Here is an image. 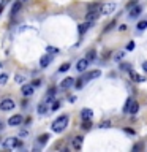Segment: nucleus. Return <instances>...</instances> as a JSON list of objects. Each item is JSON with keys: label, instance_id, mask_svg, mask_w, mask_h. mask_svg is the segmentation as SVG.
Here are the masks:
<instances>
[{"label": "nucleus", "instance_id": "obj_1", "mask_svg": "<svg viewBox=\"0 0 147 152\" xmlns=\"http://www.w3.org/2000/svg\"><path fill=\"white\" fill-rule=\"evenodd\" d=\"M68 116H60L59 119H55L54 124H52V132L54 133H62L68 125Z\"/></svg>", "mask_w": 147, "mask_h": 152}, {"label": "nucleus", "instance_id": "obj_2", "mask_svg": "<svg viewBox=\"0 0 147 152\" xmlns=\"http://www.w3.org/2000/svg\"><path fill=\"white\" fill-rule=\"evenodd\" d=\"M2 146L5 149H14V147L17 149V147H22V142H19V140H16V138H7Z\"/></svg>", "mask_w": 147, "mask_h": 152}, {"label": "nucleus", "instance_id": "obj_3", "mask_svg": "<svg viewBox=\"0 0 147 152\" xmlns=\"http://www.w3.org/2000/svg\"><path fill=\"white\" fill-rule=\"evenodd\" d=\"M0 109L2 111H11V109H14V102L11 98H5L0 102Z\"/></svg>", "mask_w": 147, "mask_h": 152}, {"label": "nucleus", "instance_id": "obj_4", "mask_svg": "<svg viewBox=\"0 0 147 152\" xmlns=\"http://www.w3.org/2000/svg\"><path fill=\"white\" fill-rule=\"evenodd\" d=\"M114 10H116V3H104L100 7V13L101 14H111V13H114Z\"/></svg>", "mask_w": 147, "mask_h": 152}, {"label": "nucleus", "instance_id": "obj_5", "mask_svg": "<svg viewBox=\"0 0 147 152\" xmlns=\"http://www.w3.org/2000/svg\"><path fill=\"white\" fill-rule=\"evenodd\" d=\"M21 92H22L24 97H30V95H33V92H35V86L33 84H24Z\"/></svg>", "mask_w": 147, "mask_h": 152}, {"label": "nucleus", "instance_id": "obj_6", "mask_svg": "<svg viewBox=\"0 0 147 152\" xmlns=\"http://www.w3.org/2000/svg\"><path fill=\"white\" fill-rule=\"evenodd\" d=\"M51 62H52V54H44L40 59V66L41 68H46V66H49Z\"/></svg>", "mask_w": 147, "mask_h": 152}, {"label": "nucleus", "instance_id": "obj_7", "mask_svg": "<svg viewBox=\"0 0 147 152\" xmlns=\"http://www.w3.org/2000/svg\"><path fill=\"white\" fill-rule=\"evenodd\" d=\"M87 66H89V59H87V57H84V59H81V60L78 62V65H76V70L82 73V71L87 70Z\"/></svg>", "mask_w": 147, "mask_h": 152}, {"label": "nucleus", "instance_id": "obj_8", "mask_svg": "<svg viewBox=\"0 0 147 152\" xmlns=\"http://www.w3.org/2000/svg\"><path fill=\"white\" fill-rule=\"evenodd\" d=\"M73 86H74V78L68 76V78H65L60 83V89H70V87H73Z\"/></svg>", "mask_w": 147, "mask_h": 152}, {"label": "nucleus", "instance_id": "obj_9", "mask_svg": "<svg viewBox=\"0 0 147 152\" xmlns=\"http://www.w3.org/2000/svg\"><path fill=\"white\" fill-rule=\"evenodd\" d=\"M21 122H22V116H21V114H14V116H11L8 119V125H11V127L19 125Z\"/></svg>", "mask_w": 147, "mask_h": 152}, {"label": "nucleus", "instance_id": "obj_10", "mask_svg": "<svg viewBox=\"0 0 147 152\" xmlns=\"http://www.w3.org/2000/svg\"><path fill=\"white\" fill-rule=\"evenodd\" d=\"M92 26H93V22H89V21H85L84 24H81V26L78 27L79 35H82V33H85V32H87V30H89V28L92 27Z\"/></svg>", "mask_w": 147, "mask_h": 152}, {"label": "nucleus", "instance_id": "obj_11", "mask_svg": "<svg viewBox=\"0 0 147 152\" xmlns=\"http://www.w3.org/2000/svg\"><path fill=\"white\" fill-rule=\"evenodd\" d=\"M98 16L100 14L97 13V11H89L87 13V16H85V21H89V22H95L98 19Z\"/></svg>", "mask_w": 147, "mask_h": 152}, {"label": "nucleus", "instance_id": "obj_12", "mask_svg": "<svg viewBox=\"0 0 147 152\" xmlns=\"http://www.w3.org/2000/svg\"><path fill=\"white\" fill-rule=\"evenodd\" d=\"M92 116H93V111L90 108H84L82 111H81V117L82 119H92Z\"/></svg>", "mask_w": 147, "mask_h": 152}, {"label": "nucleus", "instance_id": "obj_13", "mask_svg": "<svg viewBox=\"0 0 147 152\" xmlns=\"http://www.w3.org/2000/svg\"><path fill=\"white\" fill-rule=\"evenodd\" d=\"M141 11H142V7H139V5H136L135 8H131V11H130V18H138L141 14Z\"/></svg>", "mask_w": 147, "mask_h": 152}, {"label": "nucleus", "instance_id": "obj_14", "mask_svg": "<svg viewBox=\"0 0 147 152\" xmlns=\"http://www.w3.org/2000/svg\"><path fill=\"white\" fill-rule=\"evenodd\" d=\"M130 76H131L133 81H136V83H144L146 81V76H139L138 73H135V71H131V70H130Z\"/></svg>", "mask_w": 147, "mask_h": 152}, {"label": "nucleus", "instance_id": "obj_15", "mask_svg": "<svg viewBox=\"0 0 147 152\" xmlns=\"http://www.w3.org/2000/svg\"><path fill=\"white\" fill-rule=\"evenodd\" d=\"M98 76H101V71L100 70H93V71H90V73L85 76V79L84 81H90V79H95V78H98Z\"/></svg>", "mask_w": 147, "mask_h": 152}, {"label": "nucleus", "instance_id": "obj_16", "mask_svg": "<svg viewBox=\"0 0 147 152\" xmlns=\"http://www.w3.org/2000/svg\"><path fill=\"white\" fill-rule=\"evenodd\" d=\"M21 7H22V2L17 0V2L13 5V8H11V16H16V14L19 13V10H21Z\"/></svg>", "mask_w": 147, "mask_h": 152}, {"label": "nucleus", "instance_id": "obj_17", "mask_svg": "<svg viewBox=\"0 0 147 152\" xmlns=\"http://www.w3.org/2000/svg\"><path fill=\"white\" fill-rule=\"evenodd\" d=\"M138 109H139V104H138V102H131L130 109H128V114H136Z\"/></svg>", "mask_w": 147, "mask_h": 152}, {"label": "nucleus", "instance_id": "obj_18", "mask_svg": "<svg viewBox=\"0 0 147 152\" xmlns=\"http://www.w3.org/2000/svg\"><path fill=\"white\" fill-rule=\"evenodd\" d=\"M82 141H84L82 136H76L74 141H73V147H74V149H81V144H82Z\"/></svg>", "mask_w": 147, "mask_h": 152}, {"label": "nucleus", "instance_id": "obj_19", "mask_svg": "<svg viewBox=\"0 0 147 152\" xmlns=\"http://www.w3.org/2000/svg\"><path fill=\"white\" fill-rule=\"evenodd\" d=\"M90 127H92V122H90V119H82V125H81V128L82 130H90Z\"/></svg>", "mask_w": 147, "mask_h": 152}, {"label": "nucleus", "instance_id": "obj_20", "mask_svg": "<svg viewBox=\"0 0 147 152\" xmlns=\"http://www.w3.org/2000/svg\"><path fill=\"white\" fill-rule=\"evenodd\" d=\"M47 103L44 102V103H41V104H38V114H46L47 113Z\"/></svg>", "mask_w": 147, "mask_h": 152}, {"label": "nucleus", "instance_id": "obj_21", "mask_svg": "<svg viewBox=\"0 0 147 152\" xmlns=\"http://www.w3.org/2000/svg\"><path fill=\"white\" fill-rule=\"evenodd\" d=\"M47 141H49V135H47V133H46V135H40V138H38V142H40L41 146L46 144Z\"/></svg>", "mask_w": 147, "mask_h": 152}, {"label": "nucleus", "instance_id": "obj_22", "mask_svg": "<svg viewBox=\"0 0 147 152\" xmlns=\"http://www.w3.org/2000/svg\"><path fill=\"white\" fill-rule=\"evenodd\" d=\"M7 83H8V75L7 73H0V86H3Z\"/></svg>", "mask_w": 147, "mask_h": 152}, {"label": "nucleus", "instance_id": "obj_23", "mask_svg": "<svg viewBox=\"0 0 147 152\" xmlns=\"http://www.w3.org/2000/svg\"><path fill=\"white\" fill-rule=\"evenodd\" d=\"M138 30H144V28H147V21H139L138 22V26H136Z\"/></svg>", "mask_w": 147, "mask_h": 152}, {"label": "nucleus", "instance_id": "obj_24", "mask_svg": "<svg viewBox=\"0 0 147 152\" xmlns=\"http://www.w3.org/2000/svg\"><path fill=\"white\" fill-rule=\"evenodd\" d=\"M133 100L131 98H128L127 102H125V106H123V113H128V109H130V104H131Z\"/></svg>", "mask_w": 147, "mask_h": 152}, {"label": "nucleus", "instance_id": "obj_25", "mask_svg": "<svg viewBox=\"0 0 147 152\" xmlns=\"http://www.w3.org/2000/svg\"><path fill=\"white\" fill-rule=\"evenodd\" d=\"M68 70H70V64H63V65H62L60 68H59L60 73H65V71H68Z\"/></svg>", "mask_w": 147, "mask_h": 152}, {"label": "nucleus", "instance_id": "obj_26", "mask_svg": "<svg viewBox=\"0 0 147 152\" xmlns=\"http://www.w3.org/2000/svg\"><path fill=\"white\" fill-rule=\"evenodd\" d=\"M46 51L49 52V54H57V52H59V49H57V48H52V46H47Z\"/></svg>", "mask_w": 147, "mask_h": 152}, {"label": "nucleus", "instance_id": "obj_27", "mask_svg": "<svg viewBox=\"0 0 147 152\" xmlns=\"http://www.w3.org/2000/svg\"><path fill=\"white\" fill-rule=\"evenodd\" d=\"M14 79H16V83H17V84H24V83H25V78H24V76H21V75H17Z\"/></svg>", "mask_w": 147, "mask_h": 152}, {"label": "nucleus", "instance_id": "obj_28", "mask_svg": "<svg viewBox=\"0 0 147 152\" xmlns=\"http://www.w3.org/2000/svg\"><path fill=\"white\" fill-rule=\"evenodd\" d=\"M85 57H87V59H89V62H92V60L95 59V51H90V52H89V54L85 56Z\"/></svg>", "mask_w": 147, "mask_h": 152}, {"label": "nucleus", "instance_id": "obj_29", "mask_svg": "<svg viewBox=\"0 0 147 152\" xmlns=\"http://www.w3.org/2000/svg\"><path fill=\"white\" fill-rule=\"evenodd\" d=\"M135 41H130V43H128V45H127V51H133V49H135Z\"/></svg>", "mask_w": 147, "mask_h": 152}, {"label": "nucleus", "instance_id": "obj_30", "mask_svg": "<svg viewBox=\"0 0 147 152\" xmlns=\"http://www.w3.org/2000/svg\"><path fill=\"white\" fill-rule=\"evenodd\" d=\"M109 125H111V122H109V121H104V122L100 124V127H101V128H108Z\"/></svg>", "mask_w": 147, "mask_h": 152}, {"label": "nucleus", "instance_id": "obj_31", "mask_svg": "<svg viewBox=\"0 0 147 152\" xmlns=\"http://www.w3.org/2000/svg\"><path fill=\"white\" fill-rule=\"evenodd\" d=\"M84 83H85V81H84V78H82V79H79L78 83H76V89H81V87H82V84H84Z\"/></svg>", "mask_w": 147, "mask_h": 152}, {"label": "nucleus", "instance_id": "obj_32", "mask_svg": "<svg viewBox=\"0 0 147 152\" xmlns=\"http://www.w3.org/2000/svg\"><path fill=\"white\" fill-rule=\"evenodd\" d=\"M125 133H128V135H135V130H131V128H125Z\"/></svg>", "mask_w": 147, "mask_h": 152}, {"label": "nucleus", "instance_id": "obj_33", "mask_svg": "<svg viewBox=\"0 0 147 152\" xmlns=\"http://www.w3.org/2000/svg\"><path fill=\"white\" fill-rule=\"evenodd\" d=\"M59 108H60V103H59V102L52 104V109H54V111H55V109H59Z\"/></svg>", "mask_w": 147, "mask_h": 152}, {"label": "nucleus", "instance_id": "obj_34", "mask_svg": "<svg viewBox=\"0 0 147 152\" xmlns=\"http://www.w3.org/2000/svg\"><path fill=\"white\" fill-rule=\"evenodd\" d=\"M119 30H120V32H122V30H127V26H125V24H122V26L119 27Z\"/></svg>", "mask_w": 147, "mask_h": 152}, {"label": "nucleus", "instance_id": "obj_35", "mask_svg": "<svg viewBox=\"0 0 147 152\" xmlns=\"http://www.w3.org/2000/svg\"><path fill=\"white\" fill-rule=\"evenodd\" d=\"M19 136H27V130H22L21 133H19Z\"/></svg>", "mask_w": 147, "mask_h": 152}, {"label": "nucleus", "instance_id": "obj_36", "mask_svg": "<svg viewBox=\"0 0 147 152\" xmlns=\"http://www.w3.org/2000/svg\"><path fill=\"white\" fill-rule=\"evenodd\" d=\"M141 147H142L141 144H136L135 147H133V151H139V149H141Z\"/></svg>", "mask_w": 147, "mask_h": 152}, {"label": "nucleus", "instance_id": "obj_37", "mask_svg": "<svg viewBox=\"0 0 147 152\" xmlns=\"http://www.w3.org/2000/svg\"><path fill=\"white\" fill-rule=\"evenodd\" d=\"M142 68H144V71H147V62H144V64H142Z\"/></svg>", "mask_w": 147, "mask_h": 152}, {"label": "nucleus", "instance_id": "obj_38", "mask_svg": "<svg viewBox=\"0 0 147 152\" xmlns=\"http://www.w3.org/2000/svg\"><path fill=\"white\" fill-rule=\"evenodd\" d=\"M21 2H27V0H21Z\"/></svg>", "mask_w": 147, "mask_h": 152}, {"label": "nucleus", "instance_id": "obj_39", "mask_svg": "<svg viewBox=\"0 0 147 152\" xmlns=\"http://www.w3.org/2000/svg\"><path fill=\"white\" fill-rule=\"evenodd\" d=\"M0 3H2V0H0Z\"/></svg>", "mask_w": 147, "mask_h": 152}, {"label": "nucleus", "instance_id": "obj_40", "mask_svg": "<svg viewBox=\"0 0 147 152\" xmlns=\"http://www.w3.org/2000/svg\"><path fill=\"white\" fill-rule=\"evenodd\" d=\"M0 66H2V64H0Z\"/></svg>", "mask_w": 147, "mask_h": 152}]
</instances>
